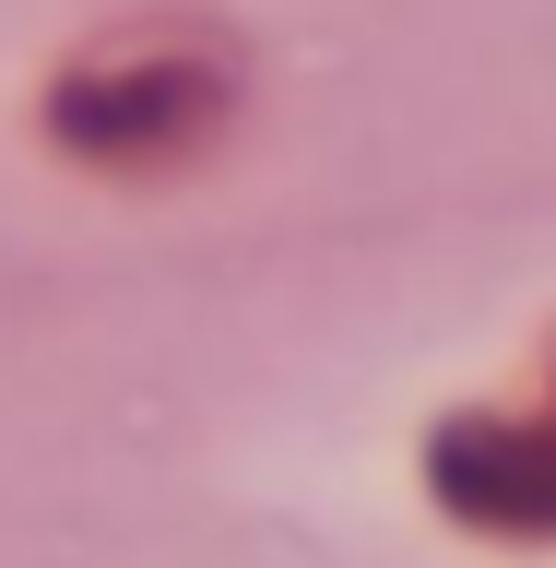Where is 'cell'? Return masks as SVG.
<instances>
[{"instance_id": "obj_1", "label": "cell", "mask_w": 556, "mask_h": 568, "mask_svg": "<svg viewBox=\"0 0 556 568\" xmlns=\"http://www.w3.org/2000/svg\"><path fill=\"white\" fill-rule=\"evenodd\" d=\"M451 509H474V521H522V532H545L556 521V438H533V426H462L451 450Z\"/></svg>"}]
</instances>
